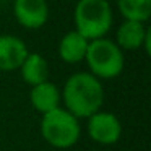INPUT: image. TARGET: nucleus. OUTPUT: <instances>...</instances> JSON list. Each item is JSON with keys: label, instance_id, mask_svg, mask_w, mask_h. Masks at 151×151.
Wrapping results in <instances>:
<instances>
[{"label": "nucleus", "instance_id": "obj_10", "mask_svg": "<svg viewBox=\"0 0 151 151\" xmlns=\"http://www.w3.org/2000/svg\"><path fill=\"white\" fill-rule=\"evenodd\" d=\"M145 34H146V29L143 23L125 20L117 31V46L125 50H135L143 46Z\"/></svg>", "mask_w": 151, "mask_h": 151}, {"label": "nucleus", "instance_id": "obj_13", "mask_svg": "<svg viewBox=\"0 0 151 151\" xmlns=\"http://www.w3.org/2000/svg\"><path fill=\"white\" fill-rule=\"evenodd\" d=\"M143 46H145V50H146V54H150V52H151V29H146Z\"/></svg>", "mask_w": 151, "mask_h": 151}, {"label": "nucleus", "instance_id": "obj_1", "mask_svg": "<svg viewBox=\"0 0 151 151\" xmlns=\"http://www.w3.org/2000/svg\"><path fill=\"white\" fill-rule=\"evenodd\" d=\"M63 101L73 117H91L99 112L104 101V89L96 76L91 73H75L63 86Z\"/></svg>", "mask_w": 151, "mask_h": 151}, {"label": "nucleus", "instance_id": "obj_6", "mask_svg": "<svg viewBox=\"0 0 151 151\" xmlns=\"http://www.w3.org/2000/svg\"><path fill=\"white\" fill-rule=\"evenodd\" d=\"M13 12L18 23L29 29L44 26L49 17V7L46 0H15Z\"/></svg>", "mask_w": 151, "mask_h": 151}, {"label": "nucleus", "instance_id": "obj_9", "mask_svg": "<svg viewBox=\"0 0 151 151\" xmlns=\"http://www.w3.org/2000/svg\"><path fill=\"white\" fill-rule=\"evenodd\" d=\"M88 41L76 31H70L60 39L59 54L60 59L67 63H78L85 59L86 49H88Z\"/></svg>", "mask_w": 151, "mask_h": 151}, {"label": "nucleus", "instance_id": "obj_2", "mask_svg": "<svg viewBox=\"0 0 151 151\" xmlns=\"http://www.w3.org/2000/svg\"><path fill=\"white\" fill-rule=\"evenodd\" d=\"M76 33L86 41L101 39L112 26V10L107 0H78L73 12Z\"/></svg>", "mask_w": 151, "mask_h": 151}, {"label": "nucleus", "instance_id": "obj_8", "mask_svg": "<svg viewBox=\"0 0 151 151\" xmlns=\"http://www.w3.org/2000/svg\"><path fill=\"white\" fill-rule=\"evenodd\" d=\"M29 96H31V104H33L34 109L39 111L42 115L59 107L60 91L54 83L44 81V83H41V85L33 86Z\"/></svg>", "mask_w": 151, "mask_h": 151}, {"label": "nucleus", "instance_id": "obj_4", "mask_svg": "<svg viewBox=\"0 0 151 151\" xmlns=\"http://www.w3.org/2000/svg\"><path fill=\"white\" fill-rule=\"evenodd\" d=\"M41 133L44 140L55 148H70L78 141L81 128L78 119L65 109H54L42 115Z\"/></svg>", "mask_w": 151, "mask_h": 151}, {"label": "nucleus", "instance_id": "obj_5", "mask_svg": "<svg viewBox=\"0 0 151 151\" xmlns=\"http://www.w3.org/2000/svg\"><path fill=\"white\" fill-rule=\"evenodd\" d=\"M88 133L101 145H112L120 138L122 125L111 112H96L88 120Z\"/></svg>", "mask_w": 151, "mask_h": 151}, {"label": "nucleus", "instance_id": "obj_12", "mask_svg": "<svg viewBox=\"0 0 151 151\" xmlns=\"http://www.w3.org/2000/svg\"><path fill=\"white\" fill-rule=\"evenodd\" d=\"M119 10L125 20L145 23L151 15V0H117Z\"/></svg>", "mask_w": 151, "mask_h": 151}, {"label": "nucleus", "instance_id": "obj_11", "mask_svg": "<svg viewBox=\"0 0 151 151\" xmlns=\"http://www.w3.org/2000/svg\"><path fill=\"white\" fill-rule=\"evenodd\" d=\"M21 68V75L23 80L31 86L41 85V83L47 81L49 76V67L47 62L41 54H28V57L24 59Z\"/></svg>", "mask_w": 151, "mask_h": 151}, {"label": "nucleus", "instance_id": "obj_7", "mask_svg": "<svg viewBox=\"0 0 151 151\" xmlns=\"http://www.w3.org/2000/svg\"><path fill=\"white\" fill-rule=\"evenodd\" d=\"M28 47L17 36H0V70L12 72L23 65L28 57Z\"/></svg>", "mask_w": 151, "mask_h": 151}, {"label": "nucleus", "instance_id": "obj_3", "mask_svg": "<svg viewBox=\"0 0 151 151\" xmlns=\"http://www.w3.org/2000/svg\"><path fill=\"white\" fill-rule=\"evenodd\" d=\"M93 76L99 78H115L124 70V54L115 42L109 39H94L88 44L85 55Z\"/></svg>", "mask_w": 151, "mask_h": 151}]
</instances>
